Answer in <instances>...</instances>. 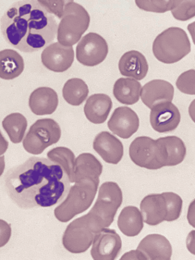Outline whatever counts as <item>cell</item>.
<instances>
[{
    "instance_id": "cell-19",
    "label": "cell",
    "mask_w": 195,
    "mask_h": 260,
    "mask_svg": "<svg viewBox=\"0 0 195 260\" xmlns=\"http://www.w3.org/2000/svg\"><path fill=\"white\" fill-rule=\"evenodd\" d=\"M58 104L56 91L48 87H40L30 94L28 105L31 112L37 115H50L56 109Z\"/></svg>"
},
{
    "instance_id": "cell-5",
    "label": "cell",
    "mask_w": 195,
    "mask_h": 260,
    "mask_svg": "<svg viewBox=\"0 0 195 260\" xmlns=\"http://www.w3.org/2000/svg\"><path fill=\"white\" fill-rule=\"evenodd\" d=\"M191 51V45L186 32L181 28L170 27L156 36L152 44V52L159 61L176 63Z\"/></svg>"
},
{
    "instance_id": "cell-37",
    "label": "cell",
    "mask_w": 195,
    "mask_h": 260,
    "mask_svg": "<svg viewBox=\"0 0 195 260\" xmlns=\"http://www.w3.org/2000/svg\"><path fill=\"white\" fill-rule=\"evenodd\" d=\"M187 220L188 223L194 228V200L190 203L187 213Z\"/></svg>"
},
{
    "instance_id": "cell-1",
    "label": "cell",
    "mask_w": 195,
    "mask_h": 260,
    "mask_svg": "<svg viewBox=\"0 0 195 260\" xmlns=\"http://www.w3.org/2000/svg\"><path fill=\"white\" fill-rule=\"evenodd\" d=\"M5 184L11 199L24 209L54 206L70 188L68 176L59 165L36 156L10 169Z\"/></svg>"
},
{
    "instance_id": "cell-24",
    "label": "cell",
    "mask_w": 195,
    "mask_h": 260,
    "mask_svg": "<svg viewBox=\"0 0 195 260\" xmlns=\"http://www.w3.org/2000/svg\"><path fill=\"white\" fill-rule=\"evenodd\" d=\"M141 85L137 80L128 78H120L115 82L113 93L120 103L131 105L139 100Z\"/></svg>"
},
{
    "instance_id": "cell-26",
    "label": "cell",
    "mask_w": 195,
    "mask_h": 260,
    "mask_svg": "<svg viewBox=\"0 0 195 260\" xmlns=\"http://www.w3.org/2000/svg\"><path fill=\"white\" fill-rule=\"evenodd\" d=\"M64 100L72 106H79L85 100L89 93L86 83L81 79L73 78L68 80L62 88Z\"/></svg>"
},
{
    "instance_id": "cell-35",
    "label": "cell",
    "mask_w": 195,
    "mask_h": 260,
    "mask_svg": "<svg viewBox=\"0 0 195 260\" xmlns=\"http://www.w3.org/2000/svg\"><path fill=\"white\" fill-rule=\"evenodd\" d=\"M120 259L146 260V258L144 254L142 251L137 248L124 253Z\"/></svg>"
},
{
    "instance_id": "cell-38",
    "label": "cell",
    "mask_w": 195,
    "mask_h": 260,
    "mask_svg": "<svg viewBox=\"0 0 195 260\" xmlns=\"http://www.w3.org/2000/svg\"><path fill=\"white\" fill-rule=\"evenodd\" d=\"M9 143L2 135L0 131V155L3 154L7 150Z\"/></svg>"
},
{
    "instance_id": "cell-23",
    "label": "cell",
    "mask_w": 195,
    "mask_h": 260,
    "mask_svg": "<svg viewBox=\"0 0 195 260\" xmlns=\"http://www.w3.org/2000/svg\"><path fill=\"white\" fill-rule=\"evenodd\" d=\"M24 68V60L16 51L6 49L0 51V78L12 80L18 77Z\"/></svg>"
},
{
    "instance_id": "cell-31",
    "label": "cell",
    "mask_w": 195,
    "mask_h": 260,
    "mask_svg": "<svg viewBox=\"0 0 195 260\" xmlns=\"http://www.w3.org/2000/svg\"><path fill=\"white\" fill-rule=\"evenodd\" d=\"M140 9L157 13H164L170 11V0H135Z\"/></svg>"
},
{
    "instance_id": "cell-28",
    "label": "cell",
    "mask_w": 195,
    "mask_h": 260,
    "mask_svg": "<svg viewBox=\"0 0 195 260\" xmlns=\"http://www.w3.org/2000/svg\"><path fill=\"white\" fill-rule=\"evenodd\" d=\"M47 156L62 168L70 182H74L75 156L71 149L65 147H55L47 152Z\"/></svg>"
},
{
    "instance_id": "cell-32",
    "label": "cell",
    "mask_w": 195,
    "mask_h": 260,
    "mask_svg": "<svg viewBox=\"0 0 195 260\" xmlns=\"http://www.w3.org/2000/svg\"><path fill=\"white\" fill-rule=\"evenodd\" d=\"M195 71L190 69L182 73L177 78L176 85L177 88L182 93L194 95Z\"/></svg>"
},
{
    "instance_id": "cell-40",
    "label": "cell",
    "mask_w": 195,
    "mask_h": 260,
    "mask_svg": "<svg viewBox=\"0 0 195 260\" xmlns=\"http://www.w3.org/2000/svg\"><path fill=\"white\" fill-rule=\"evenodd\" d=\"M187 28L190 35H191V37H192V40H193L194 22H193L192 23L189 24L187 26Z\"/></svg>"
},
{
    "instance_id": "cell-16",
    "label": "cell",
    "mask_w": 195,
    "mask_h": 260,
    "mask_svg": "<svg viewBox=\"0 0 195 260\" xmlns=\"http://www.w3.org/2000/svg\"><path fill=\"white\" fill-rule=\"evenodd\" d=\"M137 248L142 252L146 259L169 260L172 255L170 241L166 237L158 234H150L144 237Z\"/></svg>"
},
{
    "instance_id": "cell-25",
    "label": "cell",
    "mask_w": 195,
    "mask_h": 260,
    "mask_svg": "<svg viewBox=\"0 0 195 260\" xmlns=\"http://www.w3.org/2000/svg\"><path fill=\"white\" fill-rule=\"evenodd\" d=\"M102 171L103 165L94 155L81 153L75 158L74 182L86 177L99 178Z\"/></svg>"
},
{
    "instance_id": "cell-12",
    "label": "cell",
    "mask_w": 195,
    "mask_h": 260,
    "mask_svg": "<svg viewBox=\"0 0 195 260\" xmlns=\"http://www.w3.org/2000/svg\"><path fill=\"white\" fill-rule=\"evenodd\" d=\"M74 51L72 46H65L58 42L47 46L41 54V61L48 70L57 73L63 72L72 66Z\"/></svg>"
},
{
    "instance_id": "cell-36",
    "label": "cell",
    "mask_w": 195,
    "mask_h": 260,
    "mask_svg": "<svg viewBox=\"0 0 195 260\" xmlns=\"http://www.w3.org/2000/svg\"><path fill=\"white\" fill-rule=\"evenodd\" d=\"M194 237L195 231L192 230L188 233L186 241V248L192 254H194Z\"/></svg>"
},
{
    "instance_id": "cell-3",
    "label": "cell",
    "mask_w": 195,
    "mask_h": 260,
    "mask_svg": "<svg viewBox=\"0 0 195 260\" xmlns=\"http://www.w3.org/2000/svg\"><path fill=\"white\" fill-rule=\"evenodd\" d=\"M122 199V190L116 182H104L90 211L67 226L62 238L64 248L73 253L86 251L95 236L112 224Z\"/></svg>"
},
{
    "instance_id": "cell-4",
    "label": "cell",
    "mask_w": 195,
    "mask_h": 260,
    "mask_svg": "<svg viewBox=\"0 0 195 260\" xmlns=\"http://www.w3.org/2000/svg\"><path fill=\"white\" fill-rule=\"evenodd\" d=\"M99 183V178L89 177L75 181L65 200L54 209L57 219L66 222L87 210L94 200Z\"/></svg>"
},
{
    "instance_id": "cell-30",
    "label": "cell",
    "mask_w": 195,
    "mask_h": 260,
    "mask_svg": "<svg viewBox=\"0 0 195 260\" xmlns=\"http://www.w3.org/2000/svg\"><path fill=\"white\" fill-rule=\"evenodd\" d=\"M164 196L167 208V215L165 221H173L178 219L181 213L183 201L178 194L166 191L161 193Z\"/></svg>"
},
{
    "instance_id": "cell-27",
    "label": "cell",
    "mask_w": 195,
    "mask_h": 260,
    "mask_svg": "<svg viewBox=\"0 0 195 260\" xmlns=\"http://www.w3.org/2000/svg\"><path fill=\"white\" fill-rule=\"evenodd\" d=\"M2 123L12 143L17 144L21 142L27 126L24 116L20 113H12L6 116Z\"/></svg>"
},
{
    "instance_id": "cell-15",
    "label": "cell",
    "mask_w": 195,
    "mask_h": 260,
    "mask_svg": "<svg viewBox=\"0 0 195 260\" xmlns=\"http://www.w3.org/2000/svg\"><path fill=\"white\" fill-rule=\"evenodd\" d=\"M173 86L168 81L154 79L146 83L142 88L141 99L149 109L164 102H172L174 97Z\"/></svg>"
},
{
    "instance_id": "cell-8",
    "label": "cell",
    "mask_w": 195,
    "mask_h": 260,
    "mask_svg": "<svg viewBox=\"0 0 195 260\" xmlns=\"http://www.w3.org/2000/svg\"><path fill=\"white\" fill-rule=\"evenodd\" d=\"M129 156L137 166L148 170H158L165 167L155 140L147 137L136 138L131 143Z\"/></svg>"
},
{
    "instance_id": "cell-14",
    "label": "cell",
    "mask_w": 195,
    "mask_h": 260,
    "mask_svg": "<svg viewBox=\"0 0 195 260\" xmlns=\"http://www.w3.org/2000/svg\"><path fill=\"white\" fill-rule=\"evenodd\" d=\"M93 148L106 162L116 165L123 155V146L115 136L107 131L99 133L93 142Z\"/></svg>"
},
{
    "instance_id": "cell-10",
    "label": "cell",
    "mask_w": 195,
    "mask_h": 260,
    "mask_svg": "<svg viewBox=\"0 0 195 260\" xmlns=\"http://www.w3.org/2000/svg\"><path fill=\"white\" fill-rule=\"evenodd\" d=\"M90 250L92 258L95 260H114L122 247V241L114 229L106 228L94 237Z\"/></svg>"
},
{
    "instance_id": "cell-22",
    "label": "cell",
    "mask_w": 195,
    "mask_h": 260,
    "mask_svg": "<svg viewBox=\"0 0 195 260\" xmlns=\"http://www.w3.org/2000/svg\"><path fill=\"white\" fill-rule=\"evenodd\" d=\"M117 226L126 236L135 237L139 235L144 226V221L140 210L134 206L124 207L118 217Z\"/></svg>"
},
{
    "instance_id": "cell-13",
    "label": "cell",
    "mask_w": 195,
    "mask_h": 260,
    "mask_svg": "<svg viewBox=\"0 0 195 260\" xmlns=\"http://www.w3.org/2000/svg\"><path fill=\"white\" fill-rule=\"evenodd\" d=\"M109 129L122 139H128L139 127V118L131 108L121 106L116 108L107 122Z\"/></svg>"
},
{
    "instance_id": "cell-2",
    "label": "cell",
    "mask_w": 195,
    "mask_h": 260,
    "mask_svg": "<svg viewBox=\"0 0 195 260\" xmlns=\"http://www.w3.org/2000/svg\"><path fill=\"white\" fill-rule=\"evenodd\" d=\"M57 21L37 0L13 3L1 19V29L6 42L26 53L38 51L55 38Z\"/></svg>"
},
{
    "instance_id": "cell-18",
    "label": "cell",
    "mask_w": 195,
    "mask_h": 260,
    "mask_svg": "<svg viewBox=\"0 0 195 260\" xmlns=\"http://www.w3.org/2000/svg\"><path fill=\"white\" fill-rule=\"evenodd\" d=\"M165 167L181 164L185 158L186 148L183 141L175 136L160 137L155 140Z\"/></svg>"
},
{
    "instance_id": "cell-9",
    "label": "cell",
    "mask_w": 195,
    "mask_h": 260,
    "mask_svg": "<svg viewBox=\"0 0 195 260\" xmlns=\"http://www.w3.org/2000/svg\"><path fill=\"white\" fill-rule=\"evenodd\" d=\"M108 53V46L101 35L90 32L83 36L76 48V57L79 62L87 67L102 63Z\"/></svg>"
},
{
    "instance_id": "cell-29",
    "label": "cell",
    "mask_w": 195,
    "mask_h": 260,
    "mask_svg": "<svg viewBox=\"0 0 195 260\" xmlns=\"http://www.w3.org/2000/svg\"><path fill=\"white\" fill-rule=\"evenodd\" d=\"M170 11L176 19L186 21L195 15V0H170Z\"/></svg>"
},
{
    "instance_id": "cell-7",
    "label": "cell",
    "mask_w": 195,
    "mask_h": 260,
    "mask_svg": "<svg viewBox=\"0 0 195 260\" xmlns=\"http://www.w3.org/2000/svg\"><path fill=\"white\" fill-rule=\"evenodd\" d=\"M61 134L60 127L54 119H39L30 126L23 140V147L30 154H40L48 147L56 143Z\"/></svg>"
},
{
    "instance_id": "cell-6",
    "label": "cell",
    "mask_w": 195,
    "mask_h": 260,
    "mask_svg": "<svg viewBox=\"0 0 195 260\" xmlns=\"http://www.w3.org/2000/svg\"><path fill=\"white\" fill-rule=\"evenodd\" d=\"M90 16L81 5L72 2L63 10L57 29V39L60 44L72 46L88 29Z\"/></svg>"
},
{
    "instance_id": "cell-20",
    "label": "cell",
    "mask_w": 195,
    "mask_h": 260,
    "mask_svg": "<svg viewBox=\"0 0 195 260\" xmlns=\"http://www.w3.org/2000/svg\"><path fill=\"white\" fill-rule=\"evenodd\" d=\"M120 74L137 80L144 78L148 71V64L144 55L137 50L124 53L118 62Z\"/></svg>"
},
{
    "instance_id": "cell-39",
    "label": "cell",
    "mask_w": 195,
    "mask_h": 260,
    "mask_svg": "<svg viewBox=\"0 0 195 260\" xmlns=\"http://www.w3.org/2000/svg\"><path fill=\"white\" fill-rule=\"evenodd\" d=\"M5 168V156H0V176L3 174Z\"/></svg>"
},
{
    "instance_id": "cell-21",
    "label": "cell",
    "mask_w": 195,
    "mask_h": 260,
    "mask_svg": "<svg viewBox=\"0 0 195 260\" xmlns=\"http://www.w3.org/2000/svg\"><path fill=\"white\" fill-rule=\"evenodd\" d=\"M112 107L111 99L104 93H95L86 100L84 112L86 118L94 124H101L107 119Z\"/></svg>"
},
{
    "instance_id": "cell-33",
    "label": "cell",
    "mask_w": 195,
    "mask_h": 260,
    "mask_svg": "<svg viewBox=\"0 0 195 260\" xmlns=\"http://www.w3.org/2000/svg\"><path fill=\"white\" fill-rule=\"evenodd\" d=\"M74 0H37L38 3L51 14L58 19L62 17L65 7Z\"/></svg>"
},
{
    "instance_id": "cell-34",
    "label": "cell",
    "mask_w": 195,
    "mask_h": 260,
    "mask_svg": "<svg viewBox=\"0 0 195 260\" xmlns=\"http://www.w3.org/2000/svg\"><path fill=\"white\" fill-rule=\"evenodd\" d=\"M11 233L10 224L0 219V248L4 246L9 242Z\"/></svg>"
},
{
    "instance_id": "cell-17",
    "label": "cell",
    "mask_w": 195,
    "mask_h": 260,
    "mask_svg": "<svg viewBox=\"0 0 195 260\" xmlns=\"http://www.w3.org/2000/svg\"><path fill=\"white\" fill-rule=\"evenodd\" d=\"M140 211L144 222L156 225L165 221L167 208L165 198L161 193L146 196L140 204Z\"/></svg>"
},
{
    "instance_id": "cell-11",
    "label": "cell",
    "mask_w": 195,
    "mask_h": 260,
    "mask_svg": "<svg viewBox=\"0 0 195 260\" xmlns=\"http://www.w3.org/2000/svg\"><path fill=\"white\" fill-rule=\"evenodd\" d=\"M179 110L172 102L158 103L151 109L150 123L153 129L159 133L175 130L180 122Z\"/></svg>"
}]
</instances>
